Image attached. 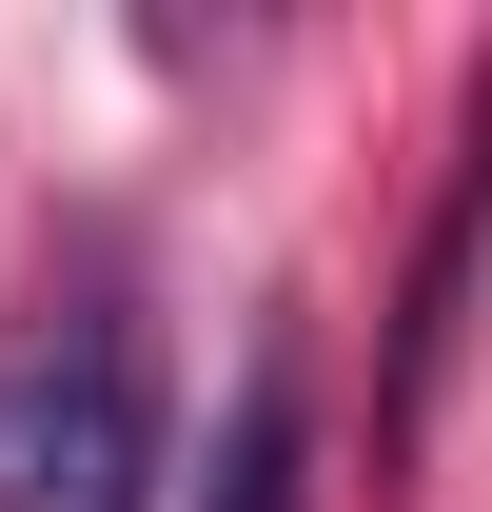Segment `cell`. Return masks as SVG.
<instances>
[{
    "instance_id": "3957f363",
    "label": "cell",
    "mask_w": 492,
    "mask_h": 512,
    "mask_svg": "<svg viewBox=\"0 0 492 512\" xmlns=\"http://www.w3.org/2000/svg\"><path fill=\"white\" fill-rule=\"evenodd\" d=\"M197 512H296V355H256L237 414H217V473H197Z\"/></svg>"
},
{
    "instance_id": "6da1fadb",
    "label": "cell",
    "mask_w": 492,
    "mask_h": 512,
    "mask_svg": "<svg viewBox=\"0 0 492 512\" xmlns=\"http://www.w3.org/2000/svg\"><path fill=\"white\" fill-rule=\"evenodd\" d=\"M0 512H158V375L138 316H40L0 355Z\"/></svg>"
},
{
    "instance_id": "7a4b0ae2",
    "label": "cell",
    "mask_w": 492,
    "mask_h": 512,
    "mask_svg": "<svg viewBox=\"0 0 492 512\" xmlns=\"http://www.w3.org/2000/svg\"><path fill=\"white\" fill-rule=\"evenodd\" d=\"M473 217H492V99H473V158H453V217L414 256V316H394V453L433 434V375H453V296H473Z\"/></svg>"
}]
</instances>
